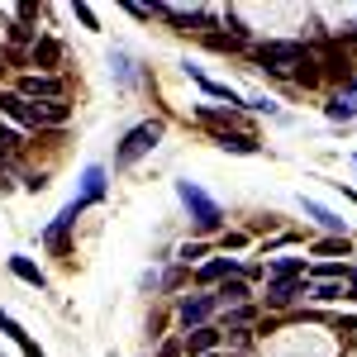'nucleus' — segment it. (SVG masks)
Listing matches in <instances>:
<instances>
[{"mask_svg": "<svg viewBox=\"0 0 357 357\" xmlns=\"http://www.w3.org/2000/svg\"><path fill=\"white\" fill-rule=\"evenodd\" d=\"M248 319H252V310H248V305H234V314H229V329H243Z\"/></svg>", "mask_w": 357, "mask_h": 357, "instance_id": "27", "label": "nucleus"}, {"mask_svg": "<svg viewBox=\"0 0 357 357\" xmlns=\"http://www.w3.org/2000/svg\"><path fill=\"white\" fill-rule=\"evenodd\" d=\"M15 96H24V100H62V82L57 77H38V72H24L20 82H15Z\"/></svg>", "mask_w": 357, "mask_h": 357, "instance_id": "4", "label": "nucleus"}, {"mask_svg": "<svg viewBox=\"0 0 357 357\" xmlns=\"http://www.w3.org/2000/svg\"><path fill=\"white\" fill-rule=\"evenodd\" d=\"M210 43L224 48V53H234V48H238V38H234V33H210Z\"/></svg>", "mask_w": 357, "mask_h": 357, "instance_id": "29", "label": "nucleus"}, {"mask_svg": "<svg viewBox=\"0 0 357 357\" xmlns=\"http://www.w3.org/2000/svg\"><path fill=\"white\" fill-rule=\"evenodd\" d=\"M5 33H10V43H15V48H33V43H38V29L20 24V20H15V24H5Z\"/></svg>", "mask_w": 357, "mask_h": 357, "instance_id": "19", "label": "nucleus"}, {"mask_svg": "<svg viewBox=\"0 0 357 357\" xmlns=\"http://www.w3.org/2000/svg\"><path fill=\"white\" fill-rule=\"evenodd\" d=\"M176 195H181V205H186V215L195 220V229H200V234H215V229L224 224L220 200H210V195L200 191L195 181H176Z\"/></svg>", "mask_w": 357, "mask_h": 357, "instance_id": "2", "label": "nucleus"}, {"mask_svg": "<svg viewBox=\"0 0 357 357\" xmlns=\"http://www.w3.org/2000/svg\"><path fill=\"white\" fill-rule=\"evenodd\" d=\"M314 252H319V257H333V252L348 257V234H343V238H324V243H314Z\"/></svg>", "mask_w": 357, "mask_h": 357, "instance_id": "21", "label": "nucleus"}, {"mask_svg": "<svg viewBox=\"0 0 357 357\" xmlns=\"http://www.w3.org/2000/svg\"><path fill=\"white\" fill-rule=\"evenodd\" d=\"M215 310H220V301H215V296H186V301L176 305V319H181L186 329H205Z\"/></svg>", "mask_w": 357, "mask_h": 357, "instance_id": "5", "label": "nucleus"}, {"mask_svg": "<svg viewBox=\"0 0 357 357\" xmlns=\"http://www.w3.org/2000/svg\"><path fill=\"white\" fill-rule=\"evenodd\" d=\"M72 15H77V20H82L91 33H100V20H96V10H91V5H72Z\"/></svg>", "mask_w": 357, "mask_h": 357, "instance_id": "23", "label": "nucleus"}, {"mask_svg": "<svg viewBox=\"0 0 357 357\" xmlns=\"http://www.w3.org/2000/svg\"><path fill=\"white\" fill-rule=\"evenodd\" d=\"M224 24L234 29V38H238V43H243V38H248V24H243V20H238V15H234V10L224 15Z\"/></svg>", "mask_w": 357, "mask_h": 357, "instance_id": "28", "label": "nucleus"}, {"mask_svg": "<svg viewBox=\"0 0 357 357\" xmlns=\"http://www.w3.org/2000/svg\"><path fill=\"white\" fill-rule=\"evenodd\" d=\"M20 353H24V357H43V348H38L33 338H24V343H20Z\"/></svg>", "mask_w": 357, "mask_h": 357, "instance_id": "30", "label": "nucleus"}, {"mask_svg": "<svg viewBox=\"0 0 357 357\" xmlns=\"http://www.w3.org/2000/svg\"><path fill=\"white\" fill-rule=\"evenodd\" d=\"M77 200H86V205H100V200H105V167H86L82 195H77Z\"/></svg>", "mask_w": 357, "mask_h": 357, "instance_id": "16", "label": "nucleus"}, {"mask_svg": "<svg viewBox=\"0 0 357 357\" xmlns=\"http://www.w3.org/2000/svg\"><path fill=\"white\" fill-rule=\"evenodd\" d=\"M24 57H29V67H38V77H53L57 62H62V43L57 38H38Z\"/></svg>", "mask_w": 357, "mask_h": 357, "instance_id": "7", "label": "nucleus"}, {"mask_svg": "<svg viewBox=\"0 0 357 357\" xmlns=\"http://www.w3.org/2000/svg\"><path fill=\"white\" fill-rule=\"evenodd\" d=\"M252 57L267 67V72H301V67H310L314 62V53L305 48V43H286V38H267V43H257L252 48Z\"/></svg>", "mask_w": 357, "mask_h": 357, "instance_id": "1", "label": "nucleus"}, {"mask_svg": "<svg viewBox=\"0 0 357 357\" xmlns=\"http://www.w3.org/2000/svg\"><path fill=\"white\" fill-rule=\"evenodd\" d=\"M220 338H224V333L215 329V324H205V329H191L186 338H181V353L205 357V353H215V348H220Z\"/></svg>", "mask_w": 357, "mask_h": 357, "instance_id": "10", "label": "nucleus"}, {"mask_svg": "<svg viewBox=\"0 0 357 357\" xmlns=\"http://www.w3.org/2000/svg\"><path fill=\"white\" fill-rule=\"evenodd\" d=\"M301 291H305V276H291V281H272V286H267V305H272V310H286V305L296 301Z\"/></svg>", "mask_w": 357, "mask_h": 357, "instance_id": "14", "label": "nucleus"}, {"mask_svg": "<svg viewBox=\"0 0 357 357\" xmlns=\"http://www.w3.org/2000/svg\"><path fill=\"white\" fill-rule=\"evenodd\" d=\"M10 272L20 276L24 286H33V291H43V286H48V276H43V267H38V262H29V257H20V252L10 257Z\"/></svg>", "mask_w": 357, "mask_h": 357, "instance_id": "17", "label": "nucleus"}, {"mask_svg": "<svg viewBox=\"0 0 357 357\" xmlns=\"http://www.w3.org/2000/svg\"><path fill=\"white\" fill-rule=\"evenodd\" d=\"M215 143H220L224 153H243V158H257V153H262V143H257L252 134H234V129L215 134Z\"/></svg>", "mask_w": 357, "mask_h": 357, "instance_id": "15", "label": "nucleus"}, {"mask_svg": "<svg viewBox=\"0 0 357 357\" xmlns=\"http://www.w3.org/2000/svg\"><path fill=\"white\" fill-rule=\"evenodd\" d=\"M248 296H252V281H248V276H224L220 291H215L220 305H248Z\"/></svg>", "mask_w": 357, "mask_h": 357, "instance_id": "12", "label": "nucleus"}, {"mask_svg": "<svg viewBox=\"0 0 357 357\" xmlns=\"http://www.w3.org/2000/svg\"><path fill=\"white\" fill-rule=\"evenodd\" d=\"M0 333H10L15 343H24V338H29V333H24V324H20V319H15L10 310H0Z\"/></svg>", "mask_w": 357, "mask_h": 357, "instance_id": "20", "label": "nucleus"}, {"mask_svg": "<svg viewBox=\"0 0 357 357\" xmlns=\"http://www.w3.org/2000/svg\"><path fill=\"white\" fill-rule=\"evenodd\" d=\"M324 114H329L333 124H353V119H357V77H348V82H343V91H338L329 105H324Z\"/></svg>", "mask_w": 357, "mask_h": 357, "instance_id": "6", "label": "nucleus"}, {"mask_svg": "<svg viewBox=\"0 0 357 357\" xmlns=\"http://www.w3.org/2000/svg\"><path fill=\"white\" fill-rule=\"evenodd\" d=\"M267 272H272V281H291V276H305V262L301 257H272Z\"/></svg>", "mask_w": 357, "mask_h": 357, "instance_id": "18", "label": "nucleus"}, {"mask_svg": "<svg viewBox=\"0 0 357 357\" xmlns=\"http://www.w3.org/2000/svg\"><path fill=\"white\" fill-rule=\"evenodd\" d=\"M176 257L191 267V262H200V257H205V243H181V252H176Z\"/></svg>", "mask_w": 357, "mask_h": 357, "instance_id": "25", "label": "nucleus"}, {"mask_svg": "<svg viewBox=\"0 0 357 357\" xmlns=\"http://www.w3.org/2000/svg\"><path fill=\"white\" fill-rule=\"evenodd\" d=\"M301 205H305V215H310V220L319 224V229H329L333 238H343V234H348V229H343V220H338L333 210H324L319 200H310V195H301Z\"/></svg>", "mask_w": 357, "mask_h": 357, "instance_id": "13", "label": "nucleus"}, {"mask_svg": "<svg viewBox=\"0 0 357 357\" xmlns=\"http://www.w3.org/2000/svg\"><path fill=\"white\" fill-rule=\"evenodd\" d=\"M338 296H343L338 281H319V286H314V301H338Z\"/></svg>", "mask_w": 357, "mask_h": 357, "instance_id": "24", "label": "nucleus"}, {"mask_svg": "<svg viewBox=\"0 0 357 357\" xmlns=\"http://www.w3.org/2000/svg\"><path fill=\"white\" fill-rule=\"evenodd\" d=\"M158 138H162V124H158V119H143V124H134V129L124 134V143L114 148V167H134L138 158H148Z\"/></svg>", "mask_w": 357, "mask_h": 357, "instance_id": "3", "label": "nucleus"}, {"mask_svg": "<svg viewBox=\"0 0 357 357\" xmlns=\"http://www.w3.org/2000/svg\"><path fill=\"white\" fill-rule=\"evenodd\" d=\"M0 110L20 124V134H24V129H38V119H33V100L15 96V91H0Z\"/></svg>", "mask_w": 357, "mask_h": 357, "instance_id": "8", "label": "nucleus"}, {"mask_svg": "<svg viewBox=\"0 0 357 357\" xmlns=\"http://www.w3.org/2000/svg\"><path fill=\"white\" fill-rule=\"evenodd\" d=\"M33 119H38V129H62L72 119V105L67 100H38L33 105Z\"/></svg>", "mask_w": 357, "mask_h": 357, "instance_id": "11", "label": "nucleus"}, {"mask_svg": "<svg viewBox=\"0 0 357 357\" xmlns=\"http://www.w3.org/2000/svg\"><path fill=\"white\" fill-rule=\"evenodd\" d=\"M20 143H24L20 129H5V124H0V148H5V153H10V148H20Z\"/></svg>", "mask_w": 357, "mask_h": 357, "instance_id": "26", "label": "nucleus"}, {"mask_svg": "<svg viewBox=\"0 0 357 357\" xmlns=\"http://www.w3.org/2000/svg\"><path fill=\"white\" fill-rule=\"evenodd\" d=\"M158 357H181V343H162V348H158Z\"/></svg>", "mask_w": 357, "mask_h": 357, "instance_id": "31", "label": "nucleus"}, {"mask_svg": "<svg viewBox=\"0 0 357 357\" xmlns=\"http://www.w3.org/2000/svg\"><path fill=\"white\" fill-rule=\"evenodd\" d=\"M5 158H10V153H5V148H0V167H5Z\"/></svg>", "mask_w": 357, "mask_h": 357, "instance_id": "33", "label": "nucleus"}, {"mask_svg": "<svg viewBox=\"0 0 357 357\" xmlns=\"http://www.w3.org/2000/svg\"><path fill=\"white\" fill-rule=\"evenodd\" d=\"M314 276H319V281H348V267H338V262H319Z\"/></svg>", "mask_w": 357, "mask_h": 357, "instance_id": "22", "label": "nucleus"}, {"mask_svg": "<svg viewBox=\"0 0 357 357\" xmlns=\"http://www.w3.org/2000/svg\"><path fill=\"white\" fill-rule=\"evenodd\" d=\"M224 276H243V267H238V257H210V262H200V272H195V281H200V286H220Z\"/></svg>", "mask_w": 357, "mask_h": 357, "instance_id": "9", "label": "nucleus"}, {"mask_svg": "<svg viewBox=\"0 0 357 357\" xmlns=\"http://www.w3.org/2000/svg\"><path fill=\"white\" fill-rule=\"evenodd\" d=\"M348 286H353L348 296H353V301H357V267H348Z\"/></svg>", "mask_w": 357, "mask_h": 357, "instance_id": "32", "label": "nucleus"}]
</instances>
